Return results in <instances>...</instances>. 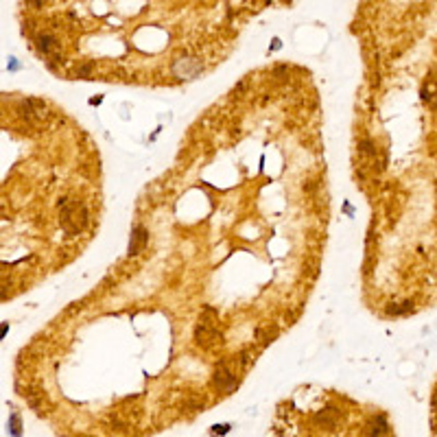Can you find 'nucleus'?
Instances as JSON below:
<instances>
[{"label":"nucleus","mask_w":437,"mask_h":437,"mask_svg":"<svg viewBox=\"0 0 437 437\" xmlns=\"http://www.w3.org/2000/svg\"><path fill=\"white\" fill-rule=\"evenodd\" d=\"M218 339H221V335L217 332L214 323L199 321V326H197V330H195V341H197V343L203 345V348H212Z\"/></svg>","instance_id":"7ed1b4c3"},{"label":"nucleus","mask_w":437,"mask_h":437,"mask_svg":"<svg viewBox=\"0 0 437 437\" xmlns=\"http://www.w3.org/2000/svg\"><path fill=\"white\" fill-rule=\"evenodd\" d=\"M212 383L214 387H218L221 391H232V389L238 385V376H236V371L232 370L230 363H221V365L214 370V376H212Z\"/></svg>","instance_id":"f03ea898"},{"label":"nucleus","mask_w":437,"mask_h":437,"mask_svg":"<svg viewBox=\"0 0 437 437\" xmlns=\"http://www.w3.org/2000/svg\"><path fill=\"white\" fill-rule=\"evenodd\" d=\"M199 70H201V64L197 59H182V61H177V64L173 66V72L177 74V77H182V79L195 77Z\"/></svg>","instance_id":"20e7f679"},{"label":"nucleus","mask_w":437,"mask_h":437,"mask_svg":"<svg viewBox=\"0 0 437 437\" xmlns=\"http://www.w3.org/2000/svg\"><path fill=\"white\" fill-rule=\"evenodd\" d=\"M37 46H39V50H44L46 55H50V52L57 50V39L52 37L50 33H39L37 35Z\"/></svg>","instance_id":"0eeeda50"},{"label":"nucleus","mask_w":437,"mask_h":437,"mask_svg":"<svg viewBox=\"0 0 437 437\" xmlns=\"http://www.w3.org/2000/svg\"><path fill=\"white\" fill-rule=\"evenodd\" d=\"M59 212H61V225L70 234H79L87 225V210L81 201L64 199L59 205Z\"/></svg>","instance_id":"f257e3e1"},{"label":"nucleus","mask_w":437,"mask_h":437,"mask_svg":"<svg viewBox=\"0 0 437 437\" xmlns=\"http://www.w3.org/2000/svg\"><path fill=\"white\" fill-rule=\"evenodd\" d=\"M147 238H149V234H147V230H144L142 225H135L134 227V232H131V243H129V256H135V253L140 252V249L147 245Z\"/></svg>","instance_id":"39448f33"},{"label":"nucleus","mask_w":437,"mask_h":437,"mask_svg":"<svg viewBox=\"0 0 437 437\" xmlns=\"http://www.w3.org/2000/svg\"><path fill=\"white\" fill-rule=\"evenodd\" d=\"M385 431H387V422H385L383 415H376V418H371L370 422L365 424V435L367 437H380Z\"/></svg>","instance_id":"423d86ee"}]
</instances>
